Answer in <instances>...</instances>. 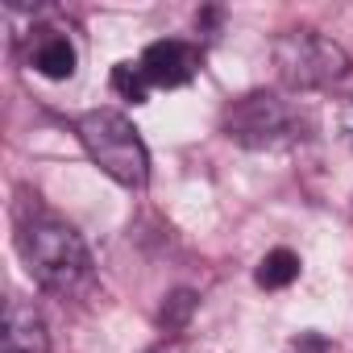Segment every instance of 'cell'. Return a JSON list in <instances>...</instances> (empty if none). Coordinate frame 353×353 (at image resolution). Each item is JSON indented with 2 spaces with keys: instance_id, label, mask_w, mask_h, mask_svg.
<instances>
[{
  "instance_id": "1",
  "label": "cell",
  "mask_w": 353,
  "mask_h": 353,
  "mask_svg": "<svg viewBox=\"0 0 353 353\" xmlns=\"http://www.w3.org/2000/svg\"><path fill=\"white\" fill-rule=\"evenodd\" d=\"M17 245H21V258L30 266V274L63 295V299H75V295H88L92 283H96V262L88 254V241L54 212H42V208H30L21 212L17 221Z\"/></svg>"
},
{
  "instance_id": "2",
  "label": "cell",
  "mask_w": 353,
  "mask_h": 353,
  "mask_svg": "<svg viewBox=\"0 0 353 353\" xmlns=\"http://www.w3.org/2000/svg\"><path fill=\"white\" fill-rule=\"evenodd\" d=\"M316 129V117L279 92H250L229 104L225 112V133L245 145V150H283L295 141H307Z\"/></svg>"
},
{
  "instance_id": "3",
  "label": "cell",
  "mask_w": 353,
  "mask_h": 353,
  "mask_svg": "<svg viewBox=\"0 0 353 353\" xmlns=\"http://www.w3.org/2000/svg\"><path fill=\"white\" fill-rule=\"evenodd\" d=\"M75 133L108 179H117L125 188H141L150 179V154L129 117H121L112 108H92L75 121Z\"/></svg>"
},
{
  "instance_id": "4",
  "label": "cell",
  "mask_w": 353,
  "mask_h": 353,
  "mask_svg": "<svg viewBox=\"0 0 353 353\" xmlns=\"http://www.w3.org/2000/svg\"><path fill=\"white\" fill-rule=\"evenodd\" d=\"M274 67H279L287 88L312 92V88H328V83L345 79L349 54L316 30H291L274 42Z\"/></svg>"
},
{
  "instance_id": "5",
  "label": "cell",
  "mask_w": 353,
  "mask_h": 353,
  "mask_svg": "<svg viewBox=\"0 0 353 353\" xmlns=\"http://www.w3.org/2000/svg\"><path fill=\"white\" fill-rule=\"evenodd\" d=\"M137 63H141V71L150 75L154 88H183V83H192L196 71H200L196 46H188V42H179V38H166V42L145 46V54H141Z\"/></svg>"
},
{
  "instance_id": "6",
  "label": "cell",
  "mask_w": 353,
  "mask_h": 353,
  "mask_svg": "<svg viewBox=\"0 0 353 353\" xmlns=\"http://www.w3.org/2000/svg\"><path fill=\"white\" fill-rule=\"evenodd\" d=\"M5 353H50L46 324L34 312V303H26V299H9V312H5Z\"/></svg>"
},
{
  "instance_id": "7",
  "label": "cell",
  "mask_w": 353,
  "mask_h": 353,
  "mask_svg": "<svg viewBox=\"0 0 353 353\" xmlns=\"http://www.w3.org/2000/svg\"><path fill=\"white\" fill-rule=\"evenodd\" d=\"M75 63H79V54H75L71 38L59 30H38V38L30 42V67L46 79H71Z\"/></svg>"
},
{
  "instance_id": "8",
  "label": "cell",
  "mask_w": 353,
  "mask_h": 353,
  "mask_svg": "<svg viewBox=\"0 0 353 353\" xmlns=\"http://www.w3.org/2000/svg\"><path fill=\"white\" fill-rule=\"evenodd\" d=\"M295 279H299V258L291 250H270L258 262V287H266V291H283Z\"/></svg>"
},
{
  "instance_id": "9",
  "label": "cell",
  "mask_w": 353,
  "mask_h": 353,
  "mask_svg": "<svg viewBox=\"0 0 353 353\" xmlns=\"http://www.w3.org/2000/svg\"><path fill=\"white\" fill-rule=\"evenodd\" d=\"M150 75L141 71V63H117L112 67V92L117 96H125V100H133V104H145V96H150Z\"/></svg>"
},
{
  "instance_id": "10",
  "label": "cell",
  "mask_w": 353,
  "mask_h": 353,
  "mask_svg": "<svg viewBox=\"0 0 353 353\" xmlns=\"http://www.w3.org/2000/svg\"><path fill=\"white\" fill-rule=\"evenodd\" d=\"M192 307H196V295H192V291H174V295L166 299V307H162V324H166V328H183L188 316H192Z\"/></svg>"
},
{
  "instance_id": "11",
  "label": "cell",
  "mask_w": 353,
  "mask_h": 353,
  "mask_svg": "<svg viewBox=\"0 0 353 353\" xmlns=\"http://www.w3.org/2000/svg\"><path fill=\"white\" fill-rule=\"evenodd\" d=\"M291 353H328V341L320 332H299V341L291 345Z\"/></svg>"
},
{
  "instance_id": "12",
  "label": "cell",
  "mask_w": 353,
  "mask_h": 353,
  "mask_svg": "<svg viewBox=\"0 0 353 353\" xmlns=\"http://www.w3.org/2000/svg\"><path fill=\"white\" fill-rule=\"evenodd\" d=\"M341 129H345V137H349V145H353V100L341 108Z\"/></svg>"
},
{
  "instance_id": "13",
  "label": "cell",
  "mask_w": 353,
  "mask_h": 353,
  "mask_svg": "<svg viewBox=\"0 0 353 353\" xmlns=\"http://www.w3.org/2000/svg\"><path fill=\"white\" fill-rule=\"evenodd\" d=\"M150 353H183L179 345H158V349H150Z\"/></svg>"
}]
</instances>
